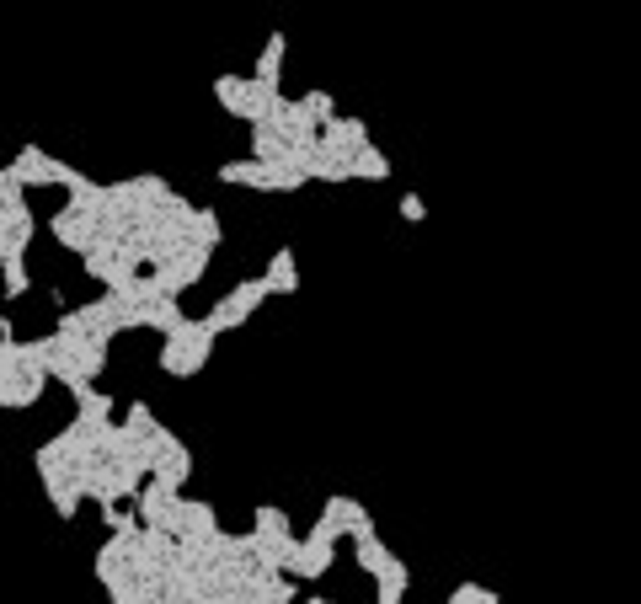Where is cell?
Wrapping results in <instances>:
<instances>
[{"label":"cell","instance_id":"2e32d148","mask_svg":"<svg viewBox=\"0 0 641 604\" xmlns=\"http://www.w3.org/2000/svg\"><path fill=\"white\" fill-rule=\"evenodd\" d=\"M353 177H358V182H385V177H390L385 150H380V145H364V150H358V156H353Z\"/></svg>","mask_w":641,"mask_h":604},{"label":"cell","instance_id":"9a60e30c","mask_svg":"<svg viewBox=\"0 0 641 604\" xmlns=\"http://www.w3.org/2000/svg\"><path fill=\"white\" fill-rule=\"evenodd\" d=\"M123 433H129L134 444H145V439H161V417H155L145 401H129L123 407Z\"/></svg>","mask_w":641,"mask_h":604},{"label":"cell","instance_id":"ffe728a7","mask_svg":"<svg viewBox=\"0 0 641 604\" xmlns=\"http://www.w3.org/2000/svg\"><path fill=\"white\" fill-rule=\"evenodd\" d=\"M396 214L406 225H422L428 220V204H422V193H401V204H396Z\"/></svg>","mask_w":641,"mask_h":604},{"label":"cell","instance_id":"44dd1931","mask_svg":"<svg viewBox=\"0 0 641 604\" xmlns=\"http://www.w3.org/2000/svg\"><path fill=\"white\" fill-rule=\"evenodd\" d=\"M305 604H337V599H321V594H310V599H305Z\"/></svg>","mask_w":641,"mask_h":604},{"label":"cell","instance_id":"6da1fadb","mask_svg":"<svg viewBox=\"0 0 641 604\" xmlns=\"http://www.w3.org/2000/svg\"><path fill=\"white\" fill-rule=\"evenodd\" d=\"M214 343H220V332L209 327V316H187L171 337H161V353H155V364H161V375L171 380H193L198 369H209L214 359Z\"/></svg>","mask_w":641,"mask_h":604},{"label":"cell","instance_id":"5b68a950","mask_svg":"<svg viewBox=\"0 0 641 604\" xmlns=\"http://www.w3.org/2000/svg\"><path fill=\"white\" fill-rule=\"evenodd\" d=\"M321 519L326 524H337L342 530V540H364V535H374V514L358 498H348V492H332V498L321 503Z\"/></svg>","mask_w":641,"mask_h":604},{"label":"cell","instance_id":"52a82bcc","mask_svg":"<svg viewBox=\"0 0 641 604\" xmlns=\"http://www.w3.org/2000/svg\"><path fill=\"white\" fill-rule=\"evenodd\" d=\"M364 145H374V139H369V123L364 118H332V123H326V129H321V150H326V156H342V161H353L358 156V150H364Z\"/></svg>","mask_w":641,"mask_h":604},{"label":"cell","instance_id":"277c9868","mask_svg":"<svg viewBox=\"0 0 641 604\" xmlns=\"http://www.w3.org/2000/svg\"><path fill=\"white\" fill-rule=\"evenodd\" d=\"M33 209H27V193H22V182L11 177V172H0V241H22V246H33Z\"/></svg>","mask_w":641,"mask_h":604},{"label":"cell","instance_id":"5bb4252c","mask_svg":"<svg viewBox=\"0 0 641 604\" xmlns=\"http://www.w3.org/2000/svg\"><path fill=\"white\" fill-rule=\"evenodd\" d=\"M182 220H187V236H193V241H203V246H220V241H225V225H220V214H214V209L187 204V214H182Z\"/></svg>","mask_w":641,"mask_h":604},{"label":"cell","instance_id":"7c38bea8","mask_svg":"<svg viewBox=\"0 0 641 604\" xmlns=\"http://www.w3.org/2000/svg\"><path fill=\"white\" fill-rule=\"evenodd\" d=\"M353 551H358V567H364L374 583H380V578H390V572H396V562H401V556L390 551L380 535H364V540H353Z\"/></svg>","mask_w":641,"mask_h":604},{"label":"cell","instance_id":"9c48e42d","mask_svg":"<svg viewBox=\"0 0 641 604\" xmlns=\"http://www.w3.org/2000/svg\"><path fill=\"white\" fill-rule=\"evenodd\" d=\"M225 182V188H252V193H273V166L257 161V156H241V161H225L220 172H214Z\"/></svg>","mask_w":641,"mask_h":604},{"label":"cell","instance_id":"e0dca14e","mask_svg":"<svg viewBox=\"0 0 641 604\" xmlns=\"http://www.w3.org/2000/svg\"><path fill=\"white\" fill-rule=\"evenodd\" d=\"M0 268H6V300H22V294L33 289V278H27V257H0Z\"/></svg>","mask_w":641,"mask_h":604},{"label":"cell","instance_id":"ba28073f","mask_svg":"<svg viewBox=\"0 0 641 604\" xmlns=\"http://www.w3.org/2000/svg\"><path fill=\"white\" fill-rule=\"evenodd\" d=\"M6 172L17 177L22 188H59V161H54L43 145H22V156L11 161Z\"/></svg>","mask_w":641,"mask_h":604},{"label":"cell","instance_id":"30bf717a","mask_svg":"<svg viewBox=\"0 0 641 604\" xmlns=\"http://www.w3.org/2000/svg\"><path fill=\"white\" fill-rule=\"evenodd\" d=\"M252 91H257V81H246V75H230V70L214 75V102L241 123H252Z\"/></svg>","mask_w":641,"mask_h":604},{"label":"cell","instance_id":"3957f363","mask_svg":"<svg viewBox=\"0 0 641 604\" xmlns=\"http://www.w3.org/2000/svg\"><path fill=\"white\" fill-rule=\"evenodd\" d=\"M49 236L65 246V252L86 257L91 246H97V236H102V214L91 209V204H81V198H70L59 214H49Z\"/></svg>","mask_w":641,"mask_h":604},{"label":"cell","instance_id":"ac0fdd59","mask_svg":"<svg viewBox=\"0 0 641 604\" xmlns=\"http://www.w3.org/2000/svg\"><path fill=\"white\" fill-rule=\"evenodd\" d=\"M449 604H497V588H481V583H455L449 588Z\"/></svg>","mask_w":641,"mask_h":604},{"label":"cell","instance_id":"d6986e66","mask_svg":"<svg viewBox=\"0 0 641 604\" xmlns=\"http://www.w3.org/2000/svg\"><path fill=\"white\" fill-rule=\"evenodd\" d=\"M305 107H310V113H316L321 123H332V118H337V102H332V91H321V86H316V91H305Z\"/></svg>","mask_w":641,"mask_h":604},{"label":"cell","instance_id":"4fadbf2b","mask_svg":"<svg viewBox=\"0 0 641 604\" xmlns=\"http://www.w3.org/2000/svg\"><path fill=\"white\" fill-rule=\"evenodd\" d=\"M284 49H289V38H284V27L278 33H268V43H262V54H257V81L262 86H284Z\"/></svg>","mask_w":641,"mask_h":604},{"label":"cell","instance_id":"8992f818","mask_svg":"<svg viewBox=\"0 0 641 604\" xmlns=\"http://www.w3.org/2000/svg\"><path fill=\"white\" fill-rule=\"evenodd\" d=\"M155 482L171 487V492H182L187 487V476H193V455H187V444L177 439L171 428H161V455H155Z\"/></svg>","mask_w":641,"mask_h":604},{"label":"cell","instance_id":"7a4b0ae2","mask_svg":"<svg viewBox=\"0 0 641 604\" xmlns=\"http://www.w3.org/2000/svg\"><path fill=\"white\" fill-rule=\"evenodd\" d=\"M268 300H273L268 278H241L236 289H225L220 300L209 305V327L220 332V337H225V332H236V327H246V321H252Z\"/></svg>","mask_w":641,"mask_h":604},{"label":"cell","instance_id":"8fae6325","mask_svg":"<svg viewBox=\"0 0 641 604\" xmlns=\"http://www.w3.org/2000/svg\"><path fill=\"white\" fill-rule=\"evenodd\" d=\"M268 289L273 300H289V294H300V262H294V246H278V252L268 257Z\"/></svg>","mask_w":641,"mask_h":604}]
</instances>
